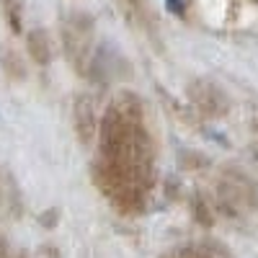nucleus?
<instances>
[{"label":"nucleus","mask_w":258,"mask_h":258,"mask_svg":"<svg viewBox=\"0 0 258 258\" xmlns=\"http://www.w3.org/2000/svg\"><path fill=\"white\" fill-rule=\"evenodd\" d=\"M0 64H3V70L11 80H24L26 78V64L21 59V54L16 49H3L0 54Z\"/></svg>","instance_id":"20e7f679"},{"label":"nucleus","mask_w":258,"mask_h":258,"mask_svg":"<svg viewBox=\"0 0 258 258\" xmlns=\"http://www.w3.org/2000/svg\"><path fill=\"white\" fill-rule=\"evenodd\" d=\"M165 6H168V11H170V13L183 16V11H186V0H165Z\"/></svg>","instance_id":"423d86ee"},{"label":"nucleus","mask_w":258,"mask_h":258,"mask_svg":"<svg viewBox=\"0 0 258 258\" xmlns=\"http://www.w3.org/2000/svg\"><path fill=\"white\" fill-rule=\"evenodd\" d=\"M191 98L194 103L199 106L202 111H209V114H222L227 109V101H225V93L217 88L214 83L209 80H197L191 85Z\"/></svg>","instance_id":"f03ea898"},{"label":"nucleus","mask_w":258,"mask_h":258,"mask_svg":"<svg viewBox=\"0 0 258 258\" xmlns=\"http://www.w3.org/2000/svg\"><path fill=\"white\" fill-rule=\"evenodd\" d=\"M124 6H126V11H129V13L135 16L137 11H142V0H121V8H124Z\"/></svg>","instance_id":"0eeeda50"},{"label":"nucleus","mask_w":258,"mask_h":258,"mask_svg":"<svg viewBox=\"0 0 258 258\" xmlns=\"http://www.w3.org/2000/svg\"><path fill=\"white\" fill-rule=\"evenodd\" d=\"M59 39L68 59L80 70L85 64L91 49V39H93V16L85 11H70L59 24Z\"/></svg>","instance_id":"f257e3e1"},{"label":"nucleus","mask_w":258,"mask_h":258,"mask_svg":"<svg viewBox=\"0 0 258 258\" xmlns=\"http://www.w3.org/2000/svg\"><path fill=\"white\" fill-rule=\"evenodd\" d=\"M0 6H3V13L8 18L11 29L18 34L21 31V16H24V3L21 0H0Z\"/></svg>","instance_id":"39448f33"},{"label":"nucleus","mask_w":258,"mask_h":258,"mask_svg":"<svg viewBox=\"0 0 258 258\" xmlns=\"http://www.w3.org/2000/svg\"><path fill=\"white\" fill-rule=\"evenodd\" d=\"M26 49L36 64H49L52 62V41L44 29H31L26 34Z\"/></svg>","instance_id":"7ed1b4c3"}]
</instances>
